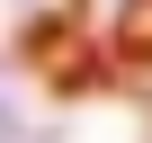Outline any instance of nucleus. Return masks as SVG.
Returning a JSON list of instances; mask_svg holds the SVG:
<instances>
[{"label":"nucleus","instance_id":"1","mask_svg":"<svg viewBox=\"0 0 152 143\" xmlns=\"http://www.w3.org/2000/svg\"><path fill=\"white\" fill-rule=\"evenodd\" d=\"M99 9H152V0H99Z\"/></svg>","mask_w":152,"mask_h":143}]
</instances>
